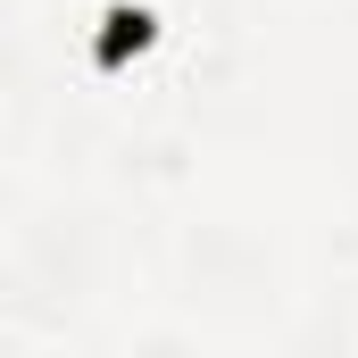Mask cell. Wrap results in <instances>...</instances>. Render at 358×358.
<instances>
[{"label": "cell", "mask_w": 358, "mask_h": 358, "mask_svg": "<svg viewBox=\"0 0 358 358\" xmlns=\"http://www.w3.org/2000/svg\"><path fill=\"white\" fill-rule=\"evenodd\" d=\"M150 42H159V8H150V0H108L100 25H92V67H100V76H125Z\"/></svg>", "instance_id": "obj_1"}]
</instances>
